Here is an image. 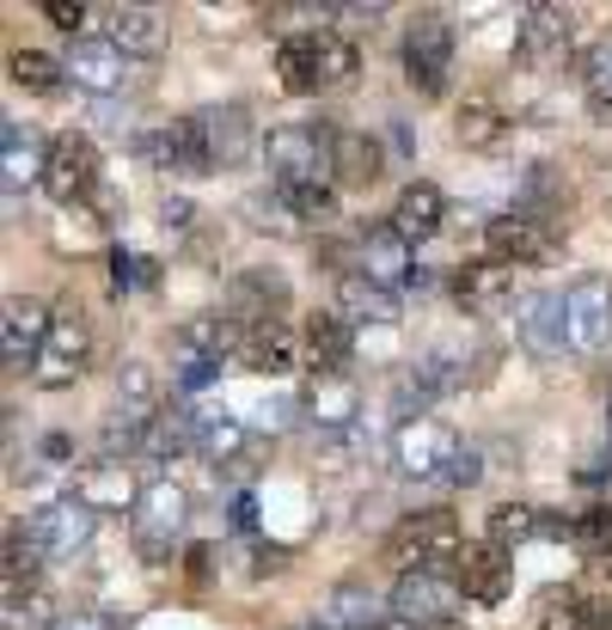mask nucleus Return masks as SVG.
I'll use <instances>...</instances> for the list:
<instances>
[{"mask_svg": "<svg viewBox=\"0 0 612 630\" xmlns=\"http://www.w3.org/2000/svg\"><path fill=\"white\" fill-rule=\"evenodd\" d=\"M447 294H453V306H460L466 318H496V313L515 306V270L496 263V258H466L447 276Z\"/></svg>", "mask_w": 612, "mask_h": 630, "instance_id": "f3484780", "label": "nucleus"}, {"mask_svg": "<svg viewBox=\"0 0 612 630\" xmlns=\"http://www.w3.org/2000/svg\"><path fill=\"white\" fill-rule=\"evenodd\" d=\"M551 251H558V239L546 233L539 221H527V214H496V221H484V258L508 263V270H527V263H546Z\"/></svg>", "mask_w": 612, "mask_h": 630, "instance_id": "393cba45", "label": "nucleus"}, {"mask_svg": "<svg viewBox=\"0 0 612 630\" xmlns=\"http://www.w3.org/2000/svg\"><path fill=\"white\" fill-rule=\"evenodd\" d=\"M240 209L252 214V227H257V233H282V239H288V233H300V221H294V209L282 202V190H276V185L252 190V197H245Z\"/></svg>", "mask_w": 612, "mask_h": 630, "instance_id": "37998d69", "label": "nucleus"}, {"mask_svg": "<svg viewBox=\"0 0 612 630\" xmlns=\"http://www.w3.org/2000/svg\"><path fill=\"white\" fill-rule=\"evenodd\" d=\"M515 129H520V123L508 117L496 98H484V93H472L466 105L453 111V141L466 147V154H503V147L515 141Z\"/></svg>", "mask_w": 612, "mask_h": 630, "instance_id": "cd10ccee", "label": "nucleus"}, {"mask_svg": "<svg viewBox=\"0 0 612 630\" xmlns=\"http://www.w3.org/2000/svg\"><path fill=\"white\" fill-rule=\"evenodd\" d=\"M135 147H141V159H154V171H172V178H209L214 171L209 135H202L197 111L160 123V129H147V135H135Z\"/></svg>", "mask_w": 612, "mask_h": 630, "instance_id": "f8f14e48", "label": "nucleus"}, {"mask_svg": "<svg viewBox=\"0 0 612 630\" xmlns=\"http://www.w3.org/2000/svg\"><path fill=\"white\" fill-rule=\"evenodd\" d=\"M576 86H582V105L594 111L600 123H612V43H600L594 62H588V74L576 80Z\"/></svg>", "mask_w": 612, "mask_h": 630, "instance_id": "c03bdc74", "label": "nucleus"}, {"mask_svg": "<svg viewBox=\"0 0 612 630\" xmlns=\"http://www.w3.org/2000/svg\"><path fill=\"white\" fill-rule=\"evenodd\" d=\"M245 447H252V429H245V417L197 405V453H202V460H209V465H233Z\"/></svg>", "mask_w": 612, "mask_h": 630, "instance_id": "c9c22d12", "label": "nucleus"}, {"mask_svg": "<svg viewBox=\"0 0 612 630\" xmlns=\"http://www.w3.org/2000/svg\"><path fill=\"white\" fill-rule=\"evenodd\" d=\"M55 618L62 612H50L43 588H7V600H0V624L7 630H55Z\"/></svg>", "mask_w": 612, "mask_h": 630, "instance_id": "a19ab883", "label": "nucleus"}, {"mask_svg": "<svg viewBox=\"0 0 612 630\" xmlns=\"http://www.w3.org/2000/svg\"><path fill=\"white\" fill-rule=\"evenodd\" d=\"M606 447H612V405H606Z\"/></svg>", "mask_w": 612, "mask_h": 630, "instance_id": "e2e57ef3", "label": "nucleus"}, {"mask_svg": "<svg viewBox=\"0 0 612 630\" xmlns=\"http://www.w3.org/2000/svg\"><path fill=\"white\" fill-rule=\"evenodd\" d=\"M453 50H460V31H453L447 13L423 7V13L404 25V43H399V67H404V86L423 98H435L453 74Z\"/></svg>", "mask_w": 612, "mask_h": 630, "instance_id": "0eeeda50", "label": "nucleus"}, {"mask_svg": "<svg viewBox=\"0 0 612 630\" xmlns=\"http://www.w3.org/2000/svg\"><path fill=\"white\" fill-rule=\"evenodd\" d=\"M0 159H7V202H19V185L38 178L43 185V159H50V141H38V129L19 117L0 123Z\"/></svg>", "mask_w": 612, "mask_h": 630, "instance_id": "72a5a7b5", "label": "nucleus"}, {"mask_svg": "<svg viewBox=\"0 0 612 630\" xmlns=\"http://www.w3.org/2000/svg\"><path fill=\"white\" fill-rule=\"evenodd\" d=\"M86 368H93V318L74 301H62L50 318V343H43L38 368H31V386L38 392H67L74 380H86Z\"/></svg>", "mask_w": 612, "mask_h": 630, "instance_id": "6e6552de", "label": "nucleus"}, {"mask_svg": "<svg viewBox=\"0 0 612 630\" xmlns=\"http://www.w3.org/2000/svg\"><path fill=\"white\" fill-rule=\"evenodd\" d=\"M325 19H344V38H349V31H361V25H380L387 7H380V0H368V7H325Z\"/></svg>", "mask_w": 612, "mask_h": 630, "instance_id": "8fccbe9b", "label": "nucleus"}, {"mask_svg": "<svg viewBox=\"0 0 612 630\" xmlns=\"http://www.w3.org/2000/svg\"><path fill=\"white\" fill-rule=\"evenodd\" d=\"M387 178V147L368 129H337L331 135V185L337 190H373Z\"/></svg>", "mask_w": 612, "mask_h": 630, "instance_id": "bb28decb", "label": "nucleus"}, {"mask_svg": "<svg viewBox=\"0 0 612 630\" xmlns=\"http://www.w3.org/2000/svg\"><path fill=\"white\" fill-rule=\"evenodd\" d=\"M294 630H331V624H325V618H313V624H294Z\"/></svg>", "mask_w": 612, "mask_h": 630, "instance_id": "680f3d73", "label": "nucleus"}, {"mask_svg": "<svg viewBox=\"0 0 612 630\" xmlns=\"http://www.w3.org/2000/svg\"><path fill=\"white\" fill-rule=\"evenodd\" d=\"M300 337H306V368H349L356 361V325L337 306H313L300 318Z\"/></svg>", "mask_w": 612, "mask_h": 630, "instance_id": "c756f323", "label": "nucleus"}, {"mask_svg": "<svg viewBox=\"0 0 612 630\" xmlns=\"http://www.w3.org/2000/svg\"><path fill=\"white\" fill-rule=\"evenodd\" d=\"M453 581H460V594H466L472 606H503L508 594H515V552H503V545L478 538V545L460 552Z\"/></svg>", "mask_w": 612, "mask_h": 630, "instance_id": "412c9836", "label": "nucleus"}, {"mask_svg": "<svg viewBox=\"0 0 612 630\" xmlns=\"http://www.w3.org/2000/svg\"><path fill=\"white\" fill-rule=\"evenodd\" d=\"M387 612H373V594L368 581H344V588H331V600H325V624L331 630H373Z\"/></svg>", "mask_w": 612, "mask_h": 630, "instance_id": "58836bf2", "label": "nucleus"}, {"mask_svg": "<svg viewBox=\"0 0 612 630\" xmlns=\"http://www.w3.org/2000/svg\"><path fill=\"white\" fill-rule=\"evenodd\" d=\"M226 526H233L240 538H252V533H257V496H252V490H240V496L226 502Z\"/></svg>", "mask_w": 612, "mask_h": 630, "instance_id": "3c124183", "label": "nucleus"}, {"mask_svg": "<svg viewBox=\"0 0 612 630\" xmlns=\"http://www.w3.org/2000/svg\"><path fill=\"white\" fill-rule=\"evenodd\" d=\"M197 117H202V135H209L214 171H233V166H245V159H252L257 123H252V111H245L240 98H226V105H202Z\"/></svg>", "mask_w": 612, "mask_h": 630, "instance_id": "a878e982", "label": "nucleus"}, {"mask_svg": "<svg viewBox=\"0 0 612 630\" xmlns=\"http://www.w3.org/2000/svg\"><path fill=\"white\" fill-rule=\"evenodd\" d=\"M392 612L411 618V624H453V618H466V594L460 581L441 576V569H411V576L392 581Z\"/></svg>", "mask_w": 612, "mask_h": 630, "instance_id": "2eb2a0df", "label": "nucleus"}, {"mask_svg": "<svg viewBox=\"0 0 612 630\" xmlns=\"http://www.w3.org/2000/svg\"><path fill=\"white\" fill-rule=\"evenodd\" d=\"M460 552H466V538H460V521H453L447 508H416L380 538V557H387L399 576H411V569H441V576H453Z\"/></svg>", "mask_w": 612, "mask_h": 630, "instance_id": "7ed1b4c3", "label": "nucleus"}, {"mask_svg": "<svg viewBox=\"0 0 612 630\" xmlns=\"http://www.w3.org/2000/svg\"><path fill=\"white\" fill-rule=\"evenodd\" d=\"M55 630H123L110 612H93V606H74V612L55 618Z\"/></svg>", "mask_w": 612, "mask_h": 630, "instance_id": "603ef678", "label": "nucleus"}, {"mask_svg": "<svg viewBox=\"0 0 612 630\" xmlns=\"http://www.w3.org/2000/svg\"><path fill=\"white\" fill-rule=\"evenodd\" d=\"M337 313L349 318V325H380V330H392L404 318V306H399V294L392 288H380V282H368L356 270V276H337Z\"/></svg>", "mask_w": 612, "mask_h": 630, "instance_id": "473e14b6", "label": "nucleus"}, {"mask_svg": "<svg viewBox=\"0 0 612 630\" xmlns=\"http://www.w3.org/2000/svg\"><path fill=\"white\" fill-rule=\"evenodd\" d=\"M478 477H484V453H478V447H460V460L447 465V477H441V484H447V490H472Z\"/></svg>", "mask_w": 612, "mask_h": 630, "instance_id": "de8ad7c7", "label": "nucleus"}, {"mask_svg": "<svg viewBox=\"0 0 612 630\" xmlns=\"http://www.w3.org/2000/svg\"><path fill=\"white\" fill-rule=\"evenodd\" d=\"M356 270L368 282L399 294L404 282H411V270H416V245L392 221H368V227H356Z\"/></svg>", "mask_w": 612, "mask_h": 630, "instance_id": "6ab92c4d", "label": "nucleus"}, {"mask_svg": "<svg viewBox=\"0 0 612 630\" xmlns=\"http://www.w3.org/2000/svg\"><path fill=\"white\" fill-rule=\"evenodd\" d=\"M105 190V159H98L93 135L62 129L50 135V159H43V197L55 209H86V202Z\"/></svg>", "mask_w": 612, "mask_h": 630, "instance_id": "423d86ee", "label": "nucleus"}, {"mask_svg": "<svg viewBox=\"0 0 612 630\" xmlns=\"http://www.w3.org/2000/svg\"><path fill=\"white\" fill-rule=\"evenodd\" d=\"M387 221L399 227L411 245H423V239H435L441 227H447V197H441V185H429V178H411V185L399 190Z\"/></svg>", "mask_w": 612, "mask_h": 630, "instance_id": "7c9ffc66", "label": "nucleus"}, {"mask_svg": "<svg viewBox=\"0 0 612 630\" xmlns=\"http://www.w3.org/2000/svg\"><path fill=\"white\" fill-rule=\"evenodd\" d=\"M429 405H435V386L416 374V361L392 374V398H387L392 417H399V422H416V417H429Z\"/></svg>", "mask_w": 612, "mask_h": 630, "instance_id": "79ce46f5", "label": "nucleus"}, {"mask_svg": "<svg viewBox=\"0 0 612 630\" xmlns=\"http://www.w3.org/2000/svg\"><path fill=\"white\" fill-rule=\"evenodd\" d=\"M429 288H435V270H423V263H416L411 282H404V294H429Z\"/></svg>", "mask_w": 612, "mask_h": 630, "instance_id": "13d9d810", "label": "nucleus"}, {"mask_svg": "<svg viewBox=\"0 0 612 630\" xmlns=\"http://www.w3.org/2000/svg\"><path fill=\"white\" fill-rule=\"evenodd\" d=\"M300 422L313 434H337V429H356L361 417V386H356V368H306L300 380Z\"/></svg>", "mask_w": 612, "mask_h": 630, "instance_id": "9d476101", "label": "nucleus"}, {"mask_svg": "<svg viewBox=\"0 0 612 630\" xmlns=\"http://www.w3.org/2000/svg\"><path fill=\"white\" fill-rule=\"evenodd\" d=\"M110 294H135V288H154L160 282V263L154 258H135V251H123V245H110Z\"/></svg>", "mask_w": 612, "mask_h": 630, "instance_id": "a18cd8bd", "label": "nucleus"}, {"mask_svg": "<svg viewBox=\"0 0 612 630\" xmlns=\"http://www.w3.org/2000/svg\"><path fill=\"white\" fill-rule=\"evenodd\" d=\"M515 337L527 355H539V361H558L563 349H570V330H563V294L539 288V294H520L515 301Z\"/></svg>", "mask_w": 612, "mask_h": 630, "instance_id": "5701e85b", "label": "nucleus"}, {"mask_svg": "<svg viewBox=\"0 0 612 630\" xmlns=\"http://www.w3.org/2000/svg\"><path fill=\"white\" fill-rule=\"evenodd\" d=\"M588 630H612V600L606 594H588Z\"/></svg>", "mask_w": 612, "mask_h": 630, "instance_id": "4d7b16f0", "label": "nucleus"}, {"mask_svg": "<svg viewBox=\"0 0 612 630\" xmlns=\"http://www.w3.org/2000/svg\"><path fill=\"white\" fill-rule=\"evenodd\" d=\"M373 630H423V624H411V618H399V612H387V618H380V624H373Z\"/></svg>", "mask_w": 612, "mask_h": 630, "instance_id": "052dcab7", "label": "nucleus"}, {"mask_svg": "<svg viewBox=\"0 0 612 630\" xmlns=\"http://www.w3.org/2000/svg\"><path fill=\"white\" fill-rule=\"evenodd\" d=\"M331 135L337 123H282L264 135L270 185H331Z\"/></svg>", "mask_w": 612, "mask_h": 630, "instance_id": "39448f33", "label": "nucleus"}, {"mask_svg": "<svg viewBox=\"0 0 612 630\" xmlns=\"http://www.w3.org/2000/svg\"><path fill=\"white\" fill-rule=\"evenodd\" d=\"M588 576H612V545H606V552H594V557H588Z\"/></svg>", "mask_w": 612, "mask_h": 630, "instance_id": "bf43d9fd", "label": "nucleus"}, {"mask_svg": "<svg viewBox=\"0 0 612 630\" xmlns=\"http://www.w3.org/2000/svg\"><path fill=\"white\" fill-rule=\"evenodd\" d=\"M7 74H13V86H25V93H38V98H55L67 86V62L62 55H43V50H13Z\"/></svg>", "mask_w": 612, "mask_h": 630, "instance_id": "4c0bfd02", "label": "nucleus"}, {"mask_svg": "<svg viewBox=\"0 0 612 630\" xmlns=\"http://www.w3.org/2000/svg\"><path fill=\"white\" fill-rule=\"evenodd\" d=\"M240 343H245V325L233 313H190L172 325V349L178 361H214V368H226V361H240Z\"/></svg>", "mask_w": 612, "mask_h": 630, "instance_id": "aec40b11", "label": "nucleus"}, {"mask_svg": "<svg viewBox=\"0 0 612 630\" xmlns=\"http://www.w3.org/2000/svg\"><path fill=\"white\" fill-rule=\"evenodd\" d=\"M306 374V337L300 325H288V318H270V325L245 330L240 343V374H257V380H276V374Z\"/></svg>", "mask_w": 612, "mask_h": 630, "instance_id": "4be33fe9", "label": "nucleus"}, {"mask_svg": "<svg viewBox=\"0 0 612 630\" xmlns=\"http://www.w3.org/2000/svg\"><path fill=\"white\" fill-rule=\"evenodd\" d=\"M453 460H460V434L441 417H416V422H399V429H392V465H399V477H411V484H441Z\"/></svg>", "mask_w": 612, "mask_h": 630, "instance_id": "1a4fd4ad", "label": "nucleus"}, {"mask_svg": "<svg viewBox=\"0 0 612 630\" xmlns=\"http://www.w3.org/2000/svg\"><path fill=\"white\" fill-rule=\"evenodd\" d=\"M484 538L503 545V552H515L527 538H546V508H532V502H496L484 514Z\"/></svg>", "mask_w": 612, "mask_h": 630, "instance_id": "e433bc0d", "label": "nucleus"}, {"mask_svg": "<svg viewBox=\"0 0 612 630\" xmlns=\"http://www.w3.org/2000/svg\"><path fill=\"white\" fill-rule=\"evenodd\" d=\"M38 453H43V460H50V465L74 460V434H43V441H38Z\"/></svg>", "mask_w": 612, "mask_h": 630, "instance_id": "6e6d98bb", "label": "nucleus"}, {"mask_svg": "<svg viewBox=\"0 0 612 630\" xmlns=\"http://www.w3.org/2000/svg\"><path fill=\"white\" fill-rule=\"evenodd\" d=\"M67 496L93 514H135L147 484H141V465L135 460H105V453H98L81 477H67Z\"/></svg>", "mask_w": 612, "mask_h": 630, "instance_id": "4468645a", "label": "nucleus"}, {"mask_svg": "<svg viewBox=\"0 0 612 630\" xmlns=\"http://www.w3.org/2000/svg\"><path fill=\"white\" fill-rule=\"evenodd\" d=\"M43 19H50L55 31H67V38H74V31L86 25V7H81V0H43ZM81 38H86V31H81Z\"/></svg>", "mask_w": 612, "mask_h": 630, "instance_id": "09e8293b", "label": "nucleus"}, {"mask_svg": "<svg viewBox=\"0 0 612 630\" xmlns=\"http://www.w3.org/2000/svg\"><path fill=\"white\" fill-rule=\"evenodd\" d=\"M532 630H588V594L582 588H546L532 600Z\"/></svg>", "mask_w": 612, "mask_h": 630, "instance_id": "ea45409f", "label": "nucleus"}, {"mask_svg": "<svg viewBox=\"0 0 612 630\" xmlns=\"http://www.w3.org/2000/svg\"><path fill=\"white\" fill-rule=\"evenodd\" d=\"M202 221H209V214H197V209H190L184 197H160V227H166V233L190 239V233H197Z\"/></svg>", "mask_w": 612, "mask_h": 630, "instance_id": "49530a36", "label": "nucleus"}, {"mask_svg": "<svg viewBox=\"0 0 612 630\" xmlns=\"http://www.w3.org/2000/svg\"><path fill=\"white\" fill-rule=\"evenodd\" d=\"M600 50V43H594ZM594 50H588V31L582 19L570 13V7H527L520 13V31H515V62L532 67V74H570L582 80L588 62H594Z\"/></svg>", "mask_w": 612, "mask_h": 630, "instance_id": "f03ea898", "label": "nucleus"}, {"mask_svg": "<svg viewBox=\"0 0 612 630\" xmlns=\"http://www.w3.org/2000/svg\"><path fill=\"white\" fill-rule=\"evenodd\" d=\"M93 526H98L93 508H81L74 496H62V502L31 508L25 538H31V552H38L43 564H67V557H81L86 545H93Z\"/></svg>", "mask_w": 612, "mask_h": 630, "instance_id": "9b49d317", "label": "nucleus"}, {"mask_svg": "<svg viewBox=\"0 0 612 630\" xmlns=\"http://www.w3.org/2000/svg\"><path fill=\"white\" fill-rule=\"evenodd\" d=\"M221 380V368H214V361H184V368H178V392H202V386H214Z\"/></svg>", "mask_w": 612, "mask_h": 630, "instance_id": "864d4df0", "label": "nucleus"}, {"mask_svg": "<svg viewBox=\"0 0 612 630\" xmlns=\"http://www.w3.org/2000/svg\"><path fill=\"white\" fill-rule=\"evenodd\" d=\"M62 62H67V80L86 86V93H117L123 80H129V55H123L110 38H93V31L74 38V50H67Z\"/></svg>", "mask_w": 612, "mask_h": 630, "instance_id": "c85d7f7f", "label": "nucleus"}, {"mask_svg": "<svg viewBox=\"0 0 612 630\" xmlns=\"http://www.w3.org/2000/svg\"><path fill=\"white\" fill-rule=\"evenodd\" d=\"M184 533H190V496L184 484H172V477H154L141 496V508L129 514V545L135 557H141L147 569H166L178 564V552H184Z\"/></svg>", "mask_w": 612, "mask_h": 630, "instance_id": "20e7f679", "label": "nucleus"}, {"mask_svg": "<svg viewBox=\"0 0 612 630\" xmlns=\"http://www.w3.org/2000/svg\"><path fill=\"white\" fill-rule=\"evenodd\" d=\"M288 276H282L276 263H252V270H233V282H226V313L240 318L245 330L270 325V318H288Z\"/></svg>", "mask_w": 612, "mask_h": 630, "instance_id": "dca6fc26", "label": "nucleus"}, {"mask_svg": "<svg viewBox=\"0 0 612 630\" xmlns=\"http://www.w3.org/2000/svg\"><path fill=\"white\" fill-rule=\"evenodd\" d=\"M563 330L576 355H606L612 349V282L606 276H576L563 288Z\"/></svg>", "mask_w": 612, "mask_h": 630, "instance_id": "ddd939ff", "label": "nucleus"}, {"mask_svg": "<svg viewBox=\"0 0 612 630\" xmlns=\"http://www.w3.org/2000/svg\"><path fill=\"white\" fill-rule=\"evenodd\" d=\"M515 214L539 221L551 239H558L563 233V214H570V171L551 166V159L527 166V171H520V190H515Z\"/></svg>", "mask_w": 612, "mask_h": 630, "instance_id": "b1692460", "label": "nucleus"}, {"mask_svg": "<svg viewBox=\"0 0 612 630\" xmlns=\"http://www.w3.org/2000/svg\"><path fill=\"white\" fill-rule=\"evenodd\" d=\"M214 557H221V545H184V569H190V576H209Z\"/></svg>", "mask_w": 612, "mask_h": 630, "instance_id": "5fc2aeb1", "label": "nucleus"}, {"mask_svg": "<svg viewBox=\"0 0 612 630\" xmlns=\"http://www.w3.org/2000/svg\"><path fill=\"white\" fill-rule=\"evenodd\" d=\"M50 318H55L50 301H38V294H7V318H0V355H7V374L38 368L43 343H50Z\"/></svg>", "mask_w": 612, "mask_h": 630, "instance_id": "a211bd4d", "label": "nucleus"}, {"mask_svg": "<svg viewBox=\"0 0 612 630\" xmlns=\"http://www.w3.org/2000/svg\"><path fill=\"white\" fill-rule=\"evenodd\" d=\"M356 67H361V50L337 25H306L276 43V80H282V93H294V98L337 93V86L356 80Z\"/></svg>", "mask_w": 612, "mask_h": 630, "instance_id": "f257e3e1", "label": "nucleus"}, {"mask_svg": "<svg viewBox=\"0 0 612 630\" xmlns=\"http://www.w3.org/2000/svg\"><path fill=\"white\" fill-rule=\"evenodd\" d=\"M105 38L135 62H154L166 50V13L160 7H110L105 13Z\"/></svg>", "mask_w": 612, "mask_h": 630, "instance_id": "2f4dec72", "label": "nucleus"}, {"mask_svg": "<svg viewBox=\"0 0 612 630\" xmlns=\"http://www.w3.org/2000/svg\"><path fill=\"white\" fill-rule=\"evenodd\" d=\"M184 453H197V405H166L141 434V460L166 465V460H184Z\"/></svg>", "mask_w": 612, "mask_h": 630, "instance_id": "f704fd0d", "label": "nucleus"}]
</instances>
